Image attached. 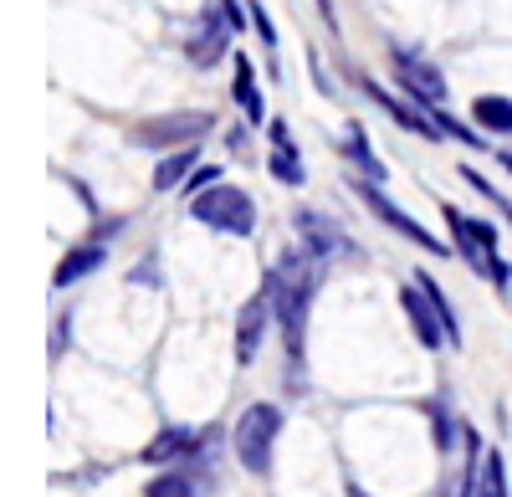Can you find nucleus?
Instances as JSON below:
<instances>
[{"instance_id":"obj_1","label":"nucleus","mask_w":512,"mask_h":497,"mask_svg":"<svg viewBox=\"0 0 512 497\" xmlns=\"http://www.w3.org/2000/svg\"><path fill=\"white\" fill-rule=\"evenodd\" d=\"M308 257H313L308 246H303V252H287V257L272 267V277H267L272 303H277V318H282V328H287V354H292V359H303V323H308V298H313V282H318V272H313Z\"/></svg>"},{"instance_id":"obj_2","label":"nucleus","mask_w":512,"mask_h":497,"mask_svg":"<svg viewBox=\"0 0 512 497\" xmlns=\"http://www.w3.org/2000/svg\"><path fill=\"white\" fill-rule=\"evenodd\" d=\"M446 226H451V236H456V246H461V257L472 262L487 282H497V287L512 282V267H507L502 252H497V226H487V221H477V216H461L456 205H446Z\"/></svg>"},{"instance_id":"obj_3","label":"nucleus","mask_w":512,"mask_h":497,"mask_svg":"<svg viewBox=\"0 0 512 497\" xmlns=\"http://www.w3.org/2000/svg\"><path fill=\"white\" fill-rule=\"evenodd\" d=\"M190 216H195L200 226L226 231V236H251V231H256V205H251V195L236 190V185H210V190H200V195L190 200Z\"/></svg>"},{"instance_id":"obj_4","label":"nucleus","mask_w":512,"mask_h":497,"mask_svg":"<svg viewBox=\"0 0 512 497\" xmlns=\"http://www.w3.org/2000/svg\"><path fill=\"white\" fill-rule=\"evenodd\" d=\"M210 129H216V113H200V108H190V113H164V118H144L134 134L139 149H185V144H195V139H205Z\"/></svg>"},{"instance_id":"obj_5","label":"nucleus","mask_w":512,"mask_h":497,"mask_svg":"<svg viewBox=\"0 0 512 497\" xmlns=\"http://www.w3.org/2000/svg\"><path fill=\"white\" fill-rule=\"evenodd\" d=\"M277 431H282V410H277V405H251L246 416H241V426H236V457H241L246 472L262 477V472L272 467V441H277Z\"/></svg>"},{"instance_id":"obj_6","label":"nucleus","mask_w":512,"mask_h":497,"mask_svg":"<svg viewBox=\"0 0 512 497\" xmlns=\"http://www.w3.org/2000/svg\"><path fill=\"white\" fill-rule=\"evenodd\" d=\"M390 62H395L400 88H405L415 103H425V108H441V103H446V77H441V67H436L431 57H420V52H410V47H395Z\"/></svg>"},{"instance_id":"obj_7","label":"nucleus","mask_w":512,"mask_h":497,"mask_svg":"<svg viewBox=\"0 0 512 497\" xmlns=\"http://www.w3.org/2000/svg\"><path fill=\"white\" fill-rule=\"evenodd\" d=\"M231 36H236V26H231V16H226V0H216V6L200 11V21H195V31H190V41H185V57H190L195 67H216V62L226 57V47H231Z\"/></svg>"},{"instance_id":"obj_8","label":"nucleus","mask_w":512,"mask_h":497,"mask_svg":"<svg viewBox=\"0 0 512 497\" xmlns=\"http://www.w3.org/2000/svg\"><path fill=\"white\" fill-rule=\"evenodd\" d=\"M359 195L369 200V211H374L379 221H390V226H395L400 236H410V241L420 246V252H431V257H446V252H451V246H441V241H436L431 231H425L420 221H410V216L400 211V205H395V200H384V195H379L374 185H359Z\"/></svg>"},{"instance_id":"obj_9","label":"nucleus","mask_w":512,"mask_h":497,"mask_svg":"<svg viewBox=\"0 0 512 497\" xmlns=\"http://www.w3.org/2000/svg\"><path fill=\"white\" fill-rule=\"evenodd\" d=\"M297 236L313 257H333V252H354V241L338 231V221H328L323 211H297Z\"/></svg>"},{"instance_id":"obj_10","label":"nucleus","mask_w":512,"mask_h":497,"mask_svg":"<svg viewBox=\"0 0 512 497\" xmlns=\"http://www.w3.org/2000/svg\"><path fill=\"white\" fill-rule=\"evenodd\" d=\"M277 303H272V287H262L246 308H241V323H236V359L241 364H251L256 359V344H262V334H267V313H272Z\"/></svg>"},{"instance_id":"obj_11","label":"nucleus","mask_w":512,"mask_h":497,"mask_svg":"<svg viewBox=\"0 0 512 497\" xmlns=\"http://www.w3.org/2000/svg\"><path fill=\"white\" fill-rule=\"evenodd\" d=\"M267 134H272L267 170H272L282 185H303V180H308V170H303V154H297V144H292V129H287L282 118H272V123H267Z\"/></svg>"},{"instance_id":"obj_12","label":"nucleus","mask_w":512,"mask_h":497,"mask_svg":"<svg viewBox=\"0 0 512 497\" xmlns=\"http://www.w3.org/2000/svg\"><path fill=\"white\" fill-rule=\"evenodd\" d=\"M400 303H405V313H410V323H415L420 344H425V349H436V344L446 339V323H441L436 303L420 293V282H410V287H405V293H400Z\"/></svg>"},{"instance_id":"obj_13","label":"nucleus","mask_w":512,"mask_h":497,"mask_svg":"<svg viewBox=\"0 0 512 497\" xmlns=\"http://www.w3.org/2000/svg\"><path fill=\"white\" fill-rule=\"evenodd\" d=\"M108 262V246L103 241H88V246H72V252L57 262V272H52V287H72L77 277H93L98 267Z\"/></svg>"},{"instance_id":"obj_14","label":"nucleus","mask_w":512,"mask_h":497,"mask_svg":"<svg viewBox=\"0 0 512 497\" xmlns=\"http://www.w3.org/2000/svg\"><path fill=\"white\" fill-rule=\"evenodd\" d=\"M231 93H236V103H241L251 129H256V123H267V98H262V88H256V67H251L246 52H236V82H231Z\"/></svg>"},{"instance_id":"obj_15","label":"nucleus","mask_w":512,"mask_h":497,"mask_svg":"<svg viewBox=\"0 0 512 497\" xmlns=\"http://www.w3.org/2000/svg\"><path fill=\"white\" fill-rule=\"evenodd\" d=\"M205 446V431L195 426H175V431H164L144 446V462H175V457H195V451Z\"/></svg>"},{"instance_id":"obj_16","label":"nucleus","mask_w":512,"mask_h":497,"mask_svg":"<svg viewBox=\"0 0 512 497\" xmlns=\"http://www.w3.org/2000/svg\"><path fill=\"white\" fill-rule=\"evenodd\" d=\"M190 170H195V144H185V149H164L159 170H154V190H175V185H185Z\"/></svg>"},{"instance_id":"obj_17","label":"nucleus","mask_w":512,"mask_h":497,"mask_svg":"<svg viewBox=\"0 0 512 497\" xmlns=\"http://www.w3.org/2000/svg\"><path fill=\"white\" fill-rule=\"evenodd\" d=\"M472 118L482 123V129H492V134H512V98L482 93V98L472 103Z\"/></svg>"},{"instance_id":"obj_18","label":"nucleus","mask_w":512,"mask_h":497,"mask_svg":"<svg viewBox=\"0 0 512 497\" xmlns=\"http://www.w3.org/2000/svg\"><path fill=\"white\" fill-rule=\"evenodd\" d=\"M344 154L359 164V170H364L369 180H379V185H384V164H379V154L369 149V139H364L359 123H349V129H344Z\"/></svg>"},{"instance_id":"obj_19","label":"nucleus","mask_w":512,"mask_h":497,"mask_svg":"<svg viewBox=\"0 0 512 497\" xmlns=\"http://www.w3.org/2000/svg\"><path fill=\"white\" fill-rule=\"evenodd\" d=\"M144 497H195V487H190V477H180V472H164V477H154V482L144 487Z\"/></svg>"},{"instance_id":"obj_20","label":"nucleus","mask_w":512,"mask_h":497,"mask_svg":"<svg viewBox=\"0 0 512 497\" xmlns=\"http://www.w3.org/2000/svg\"><path fill=\"white\" fill-rule=\"evenodd\" d=\"M425 416H431V426H436V446L451 451V446H456V426H451V416H446V405L431 400V405H425Z\"/></svg>"},{"instance_id":"obj_21","label":"nucleus","mask_w":512,"mask_h":497,"mask_svg":"<svg viewBox=\"0 0 512 497\" xmlns=\"http://www.w3.org/2000/svg\"><path fill=\"white\" fill-rule=\"evenodd\" d=\"M246 11H251V26H256V36H262V47L272 52V47H277V26H272V16H267V6H262V0H251V6H246Z\"/></svg>"},{"instance_id":"obj_22","label":"nucleus","mask_w":512,"mask_h":497,"mask_svg":"<svg viewBox=\"0 0 512 497\" xmlns=\"http://www.w3.org/2000/svg\"><path fill=\"white\" fill-rule=\"evenodd\" d=\"M210 185H221V164H200V170L190 175V195L210 190Z\"/></svg>"},{"instance_id":"obj_23","label":"nucleus","mask_w":512,"mask_h":497,"mask_svg":"<svg viewBox=\"0 0 512 497\" xmlns=\"http://www.w3.org/2000/svg\"><path fill=\"white\" fill-rule=\"evenodd\" d=\"M502 170H507V175H512V149H507V154H502Z\"/></svg>"},{"instance_id":"obj_24","label":"nucleus","mask_w":512,"mask_h":497,"mask_svg":"<svg viewBox=\"0 0 512 497\" xmlns=\"http://www.w3.org/2000/svg\"><path fill=\"white\" fill-rule=\"evenodd\" d=\"M349 497H364V492H349Z\"/></svg>"}]
</instances>
